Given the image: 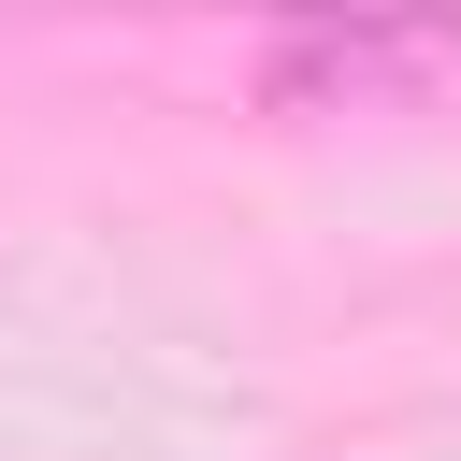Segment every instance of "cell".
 <instances>
[{"instance_id":"6da1fadb","label":"cell","mask_w":461,"mask_h":461,"mask_svg":"<svg viewBox=\"0 0 461 461\" xmlns=\"http://www.w3.org/2000/svg\"><path fill=\"white\" fill-rule=\"evenodd\" d=\"M418 72H432V29H274L259 101L274 115H331V101H375V86H418Z\"/></svg>"}]
</instances>
